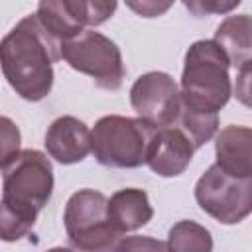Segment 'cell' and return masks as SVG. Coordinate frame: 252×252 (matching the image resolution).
Listing matches in <instances>:
<instances>
[{"label": "cell", "mask_w": 252, "mask_h": 252, "mask_svg": "<svg viewBox=\"0 0 252 252\" xmlns=\"http://www.w3.org/2000/svg\"><path fill=\"white\" fill-rule=\"evenodd\" d=\"M0 124H2V161H4L20 152V130L8 116H2Z\"/></svg>", "instance_id": "19"}, {"label": "cell", "mask_w": 252, "mask_h": 252, "mask_svg": "<svg viewBox=\"0 0 252 252\" xmlns=\"http://www.w3.org/2000/svg\"><path fill=\"white\" fill-rule=\"evenodd\" d=\"M195 146L179 126L158 128L148 154V167L159 177H177L191 163Z\"/></svg>", "instance_id": "10"}, {"label": "cell", "mask_w": 252, "mask_h": 252, "mask_svg": "<svg viewBox=\"0 0 252 252\" xmlns=\"http://www.w3.org/2000/svg\"><path fill=\"white\" fill-rule=\"evenodd\" d=\"M158 128L142 118L102 116L96 120L93 132V154L104 167L132 169L148 161L150 146Z\"/></svg>", "instance_id": "4"}, {"label": "cell", "mask_w": 252, "mask_h": 252, "mask_svg": "<svg viewBox=\"0 0 252 252\" xmlns=\"http://www.w3.org/2000/svg\"><path fill=\"white\" fill-rule=\"evenodd\" d=\"M69 242L79 252H114L120 232L108 217V199L94 189L75 191L63 213Z\"/></svg>", "instance_id": "5"}, {"label": "cell", "mask_w": 252, "mask_h": 252, "mask_svg": "<svg viewBox=\"0 0 252 252\" xmlns=\"http://www.w3.org/2000/svg\"><path fill=\"white\" fill-rule=\"evenodd\" d=\"M240 2L238 0H232V2H185V8H189L191 12H195L197 16H203L209 14V12H217V14H226L234 8H238Z\"/></svg>", "instance_id": "20"}, {"label": "cell", "mask_w": 252, "mask_h": 252, "mask_svg": "<svg viewBox=\"0 0 252 252\" xmlns=\"http://www.w3.org/2000/svg\"><path fill=\"white\" fill-rule=\"evenodd\" d=\"M130 104L138 118L154 128L173 126L181 110V89L171 75L150 71L134 81L130 89Z\"/></svg>", "instance_id": "9"}, {"label": "cell", "mask_w": 252, "mask_h": 252, "mask_svg": "<svg viewBox=\"0 0 252 252\" xmlns=\"http://www.w3.org/2000/svg\"><path fill=\"white\" fill-rule=\"evenodd\" d=\"M53 193V167L39 150H20L2 161V240L24 238Z\"/></svg>", "instance_id": "2"}, {"label": "cell", "mask_w": 252, "mask_h": 252, "mask_svg": "<svg viewBox=\"0 0 252 252\" xmlns=\"http://www.w3.org/2000/svg\"><path fill=\"white\" fill-rule=\"evenodd\" d=\"M217 165L238 179L252 177V128L230 124L215 140Z\"/></svg>", "instance_id": "12"}, {"label": "cell", "mask_w": 252, "mask_h": 252, "mask_svg": "<svg viewBox=\"0 0 252 252\" xmlns=\"http://www.w3.org/2000/svg\"><path fill=\"white\" fill-rule=\"evenodd\" d=\"M232 94L236 96L238 102L252 108V61H246L238 67L236 81H234V87H232Z\"/></svg>", "instance_id": "18"}, {"label": "cell", "mask_w": 252, "mask_h": 252, "mask_svg": "<svg viewBox=\"0 0 252 252\" xmlns=\"http://www.w3.org/2000/svg\"><path fill=\"white\" fill-rule=\"evenodd\" d=\"M169 6H171L169 2H163V4H159V2H142V4L128 2V8H132L134 12H138L144 18H156V16L163 14L165 10H169Z\"/></svg>", "instance_id": "21"}, {"label": "cell", "mask_w": 252, "mask_h": 252, "mask_svg": "<svg viewBox=\"0 0 252 252\" xmlns=\"http://www.w3.org/2000/svg\"><path fill=\"white\" fill-rule=\"evenodd\" d=\"M195 199L220 224H236L252 213V177H232L213 163L197 179Z\"/></svg>", "instance_id": "7"}, {"label": "cell", "mask_w": 252, "mask_h": 252, "mask_svg": "<svg viewBox=\"0 0 252 252\" xmlns=\"http://www.w3.org/2000/svg\"><path fill=\"white\" fill-rule=\"evenodd\" d=\"M215 41L224 51L230 65L240 67L242 63L252 61V16H226L215 32Z\"/></svg>", "instance_id": "14"}, {"label": "cell", "mask_w": 252, "mask_h": 252, "mask_svg": "<svg viewBox=\"0 0 252 252\" xmlns=\"http://www.w3.org/2000/svg\"><path fill=\"white\" fill-rule=\"evenodd\" d=\"M179 128L187 134V138L191 140V144L195 146V150H199L203 144H207L219 128V114H205V112H197L191 108H185L181 104L179 110Z\"/></svg>", "instance_id": "16"}, {"label": "cell", "mask_w": 252, "mask_h": 252, "mask_svg": "<svg viewBox=\"0 0 252 252\" xmlns=\"http://www.w3.org/2000/svg\"><path fill=\"white\" fill-rule=\"evenodd\" d=\"M167 244L171 252H213L211 232L195 220H179L169 228Z\"/></svg>", "instance_id": "15"}, {"label": "cell", "mask_w": 252, "mask_h": 252, "mask_svg": "<svg viewBox=\"0 0 252 252\" xmlns=\"http://www.w3.org/2000/svg\"><path fill=\"white\" fill-rule=\"evenodd\" d=\"M0 55L4 79L24 100L37 102L51 93L61 43L43 30L35 14L22 18L2 37Z\"/></svg>", "instance_id": "1"}, {"label": "cell", "mask_w": 252, "mask_h": 252, "mask_svg": "<svg viewBox=\"0 0 252 252\" xmlns=\"http://www.w3.org/2000/svg\"><path fill=\"white\" fill-rule=\"evenodd\" d=\"M43 144L55 161L71 165L83 161L93 152V132L75 116H59L47 128Z\"/></svg>", "instance_id": "11"}, {"label": "cell", "mask_w": 252, "mask_h": 252, "mask_svg": "<svg viewBox=\"0 0 252 252\" xmlns=\"http://www.w3.org/2000/svg\"><path fill=\"white\" fill-rule=\"evenodd\" d=\"M108 217L114 228L122 234L146 226L154 217V209L144 189L126 187L118 189L108 199Z\"/></svg>", "instance_id": "13"}, {"label": "cell", "mask_w": 252, "mask_h": 252, "mask_svg": "<svg viewBox=\"0 0 252 252\" xmlns=\"http://www.w3.org/2000/svg\"><path fill=\"white\" fill-rule=\"evenodd\" d=\"M45 252H73V250L71 248H65V246H53V248H49Z\"/></svg>", "instance_id": "22"}, {"label": "cell", "mask_w": 252, "mask_h": 252, "mask_svg": "<svg viewBox=\"0 0 252 252\" xmlns=\"http://www.w3.org/2000/svg\"><path fill=\"white\" fill-rule=\"evenodd\" d=\"M230 61L215 39L191 43L181 73V104L185 108L219 114L232 96Z\"/></svg>", "instance_id": "3"}, {"label": "cell", "mask_w": 252, "mask_h": 252, "mask_svg": "<svg viewBox=\"0 0 252 252\" xmlns=\"http://www.w3.org/2000/svg\"><path fill=\"white\" fill-rule=\"evenodd\" d=\"M114 252H171L169 244L152 236H126L118 242Z\"/></svg>", "instance_id": "17"}, {"label": "cell", "mask_w": 252, "mask_h": 252, "mask_svg": "<svg viewBox=\"0 0 252 252\" xmlns=\"http://www.w3.org/2000/svg\"><path fill=\"white\" fill-rule=\"evenodd\" d=\"M61 59L83 75H89L96 87L116 91L124 79V63L118 45L106 35L85 30L61 45Z\"/></svg>", "instance_id": "6"}, {"label": "cell", "mask_w": 252, "mask_h": 252, "mask_svg": "<svg viewBox=\"0 0 252 252\" xmlns=\"http://www.w3.org/2000/svg\"><path fill=\"white\" fill-rule=\"evenodd\" d=\"M116 10V2L98 0H43L37 4L35 16L43 30L61 45L87 28H94L106 22Z\"/></svg>", "instance_id": "8"}]
</instances>
